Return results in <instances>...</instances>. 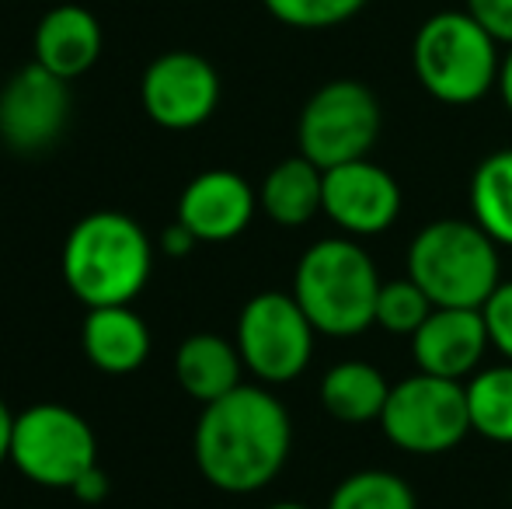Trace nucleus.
I'll return each mask as SVG.
<instances>
[{
  "mask_svg": "<svg viewBox=\"0 0 512 509\" xmlns=\"http://www.w3.org/2000/svg\"><path fill=\"white\" fill-rule=\"evenodd\" d=\"M290 447V412L258 384H241L213 405H203L192 433L199 475L227 496H251L276 482L290 461Z\"/></svg>",
  "mask_w": 512,
  "mask_h": 509,
  "instance_id": "nucleus-1",
  "label": "nucleus"
},
{
  "mask_svg": "<svg viewBox=\"0 0 512 509\" xmlns=\"http://www.w3.org/2000/svg\"><path fill=\"white\" fill-rule=\"evenodd\" d=\"M60 272L88 311L133 304L154 272V241L129 213L95 210L70 227Z\"/></svg>",
  "mask_w": 512,
  "mask_h": 509,
  "instance_id": "nucleus-2",
  "label": "nucleus"
},
{
  "mask_svg": "<svg viewBox=\"0 0 512 509\" xmlns=\"http://www.w3.org/2000/svg\"><path fill=\"white\" fill-rule=\"evenodd\" d=\"M380 279L373 258L352 238H321L300 255L293 297L304 307L317 335L349 339L377 325Z\"/></svg>",
  "mask_w": 512,
  "mask_h": 509,
  "instance_id": "nucleus-3",
  "label": "nucleus"
},
{
  "mask_svg": "<svg viewBox=\"0 0 512 509\" xmlns=\"http://www.w3.org/2000/svg\"><path fill=\"white\" fill-rule=\"evenodd\" d=\"M408 279L422 286L432 307L481 311L502 283L499 245L474 220H432L408 248Z\"/></svg>",
  "mask_w": 512,
  "mask_h": 509,
  "instance_id": "nucleus-4",
  "label": "nucleus"
},
{
  "mask_svg": "<svg viewBox=\"0 0 512 509\" xmlns=\"http://www.w3.org/2000/svg\"><path fill=\"white\" fill-rule=\"evenodd\" d=\"M411 67L436 102L474 105L499 88V42L467 11H439L415 32Z\"/></svg>",
  "mask_w": 512,
  "mask_h": 509,
  "instance_id": "nucleus-5",
  "label": "nucleus"
},
{
  "mask_svg": "<svg viewBox=\"0 0 512 509\" xmlns=\"http://www.w3.org/2000/svg\"><path fill=\"white\" fill-rule=\"evenodd\" d=\"M11 464L39 489L70 492L91 468H98V436L81 412L39 401L14 415Z\"/></svg>",
  "mask_w": 512,
  "mask_h": 509,
  "instance_id": "nucleus-6",
  "label": "nucleus"
},
{
  "mask_svg": "<svg viewBox=\"0 0 512 509\" xmlns=\"http://www.w3.org/2000/svg\"><path fill=\"white\" fill-rule=\"evenodd\" d=\"M380 429L398 450L415 457H436L453 450L471 429L467 384L432 377L418 370L387 394Z\"/></svg>",
  "mask_w": 512,
  "mask_h": 509,
  "instance_id": "nucleus-7",
  "label": "nucleus"
},
{
  "mask_svg": "<svg viewBox=\"0 0 512 509\" xmlns=\"http://www.w3.org/2000/svg\"><path fill=\"white\" fill-rule=\"evenodd\" d=\"M380 102L363 81H328L307 98L297 123L300 154L321 171L370 157L380 136Z\"/></svg>",
  "mask_w": 512,
  "mask_h": 509,
  "instance_id": "nucleus-8",
  "label": "nucleus"
},
{
  "mask_svg": "<svg viewBox=\"0 0 512 509\" xmlns=\"http://www.w3.org/2000/svg\"><path fill=\"white\" fill-rule=\"evenodd\" d=\"M314 335L317 328L293 293L265 290L241 307L234 342L248 374L262 384H290L310 367Z\"/></svg>",
  "mask_w": 512,
  "mask_h": 509,
  "instance_id": "nucleus-9",
  "label": "nucleus"
},
{
  "mask_svg": "<svg viewBox=\"0 0 512 509\" xmlns=\"http://www.w3.org/2000/svg\"><path fill=\"white\" fill-rule=\"evenodd\" d=\"M140 105L154 126L168 133H189L216 116L220 74L206 56L192 49H171L143 70Z\"/></svg>",
  "mask_w": 512,
  "mask_h": 509,
  "instance_id": "nucleus-10",
  "label": "nucleus"
},
{
  "mask_svg": "<svg viewBox=\"0 0 512 509\" xmlns=\"http://www.w3.org/2000/svg\"><path fill=\"white\" fill-rule=\"evenodd\" d=\"M70 84L28 63L0 88V140L14 154H42L70 123Z\"/></svg>",
  "mask_w": 512,
  "mask_h": 509,
  "instance_id": "nucleus-11",
  "label": "nucleus"
},
{
  "mask_svg": "<svg viewBox=\"0 0 512 509\" xmlns=\"http://www.w3.org/2000/svg\"><path fill=\"white\" fill-rule=\"evenodd\" d=\"M324 217L349 238H377L401 217V185L387 168L363 161L324 171Z\"/></svg>",
  "mask_w": 512,
  "mask_h": 509,
  "instance_id": "nucleus-12",
  "label": "nucleus"
},
{
  "mask_svg": "<svg viewBox=\"0 0 512 509\" xmlns=\"http://www.w3.org/2000/svg\"><path fill=\"white\" fill-rule=\"evenodd\" d=\"M258 213V192L230 168L199 171L178 196V224L196 234L199 245H223L241 238Z\"/></svg>",
  "mask_w": 512,
  "mask_h": 509,
  "instance_id": "nucleus-13",
  "label": "nucleus"
},
{
  "mask_svg": "<svg viewBox=\"0 0 512 509\" xmlns=\"http://www.w3.org/2000/svg\"><path fill=\"white\" fill-rule=\"evenodd\" d=\"M492 346L485 314L471 307H432V314L411 335V356L422 374L464 381L474 377L485 349Z\"/></svg>",
  "mask_w": 512,
  "mask_h": 509,
  "instance_id": "nucleus-14",
  "label": "nucleus"
},
{
  "mask_svg": "<svg viewBox=\"0 0 512 509\" xmlns=\"http://www.w3.org/2000/svg\"><path fill=\"white\" fill-rule=\"evenodd\" d=\"M105 49L102 21L81 4H56L39 18L32 35V63L56 74L60 81L84 77Z\"/></svg>",
  "mask_w": 512,
  "mask_h": 509,
  "instance_id": "nucleus-15",
  "label": "nucleus"
},
{
  "mask_svg": "<svg viewBox=\"0 0 512 509\" xmlns=\"http://www.w3.org/2000/svg\"><path fill=\"white\" fill-rule=\"evenodd\" d=\"M81 346L95 370H102L108 377H126L147 363L150 328L133 311V304L91 307L81 325Z\"/></svg>",
  "mask_w": 512,
  "mask_h": 509,
  "instance_id": "nucleus-16",
  "label": "nucleus"
},
{
  "mask_svg": "<svg viewBox=\"0 0 512 509\" xmlns=\"http://www.w3.org/2000/svg\"><path fill=\"white\" fill-rule=\"evenodd\" d=\"M244 360L237 342L216 332H196L178 346L175 353V381L199 405H213L223 394L237 391L244 381Z\"/></svg>",
  "mask_w": 512,
  "mask_h": 509,
  "instance_id": "nucleus-17",
  "label": "nucleus"
},
{
  "mask_svg": "<svg viewBox=\"0 0 512 509\" xmlns=\"http://www.w3.org/2000/svg\"><path fill=\"white\" fill-rule=\"evenodd\" d=\"M258 210L279 227H304L324 210V171L304 154L286 157L265 175Z\"/></svg>",
  "mask_w": 512,
  "mask_h": 509,
  "instance_id": "nucleus-18",
  "label": "nucleus"
},
{
  "mask_svg": "<svg viewBox=\"0 0 512 509\" xmlns=\"http://www.w3.org/2000/svg\"><path fill=\"white\" fill-rule=\"evenodd\" d=\"M391 384L373 363L363 360H345L335 363L328 374L321 377V405L331 419L345 422V426H363V422H380L387 405Z\"/></svg>",
  "mask_w": 512,
  "mask_h": 509,
  "instance_id": "nucleus-19",
  "label": "nucleus"
},
{
  "mask_svg": "<svg viewBox=\"0 0 512 509\" xmlns=\"http://www.w3.org/2000/svg\"><path fill=\"white\" fill-rule=\"evenodd\" d=\"M471 213L495 245L512 248V150H495L474 168Z\"/></svg>",
  "mask_w": 512,
  "mask_h": 509,
  "instance_id": "nucleus-20",
  "label": "nucleus"
},
{
  "mask_svg": "<svg viewBox=\"0 0 512 509\" xmlns=\"http://www.w3.org/2000/svg\"><path fill=\"white\" fill-rule=\"evenodd\" d=\"M471 429L492 443H512V363L488 367L467 384Z\"/></svg>",
  "mask_w": 512,
  "mask_h": 509,
  "instance_id": "nucleus-21",
  "label": "nucleus"
},
{
  "mask_svg": "<svg viewBox=\"0 0 512 509\" xmlns=\"http://www.w3.org/2000/svg\"><path fill=\"white\" fill-rule=\"evenodd\" d=\"M328 509H418V503L405 478L384 468H366L335 485Z\"/></svg>",
  "mask_w": 512,
  "mask_h": 509,
  "instance_id": "nucleus-22",
  "label": "nucleus"
},
{
  "mask_svg": "<svg viewBox=\"0 0 512 509\" xmlns=\"http://www.w3.org/2000/svg\"><path fill=\"white\" fill-rule=\"evenodd\" d=\"M432 314V300L422 293L415 279H391L380 286L377 297V325L391 335H415L422 321Z\"/></svg>",
  "mask_w": 512,
  "mask_h": 509,
  "instance_id": "nucleus-23",
  "label": "nucleus"
},
{
  "mask_svg": "<svg viewBox=\"0 0 512 509\" xmlns=\"http://www.w3.org/2000/svg\"><path fill=\"white\" fill-rule=\"evenodd\" d=\"M262 4H265V11L276 21H283V25L317 32V28L345 25V21L356 18L370 0H262Z\"/></svg>",
  "mask_w": 512,
  "mask_h": 509,
  "instance_id": "nucleus-24",
  "label": "nucleus"
},
{
  "mask_svg": "<svg viewBox=\"0 0 512 509\" xmlns=\"http://www.w3.org/2000/svg\"><path fill=\"white\" fill-rule=\"evenodd\" d=\"M481 314H485V328L492 346L512 363V279H502L499 290L481 307Z\"/></svg>",
  "mask_w": 512,
  "mask_h": 509,
  "instance_id": "nucleus-25",
  "label": "nucleus"
},
{
  "mask_svg": "<svg viewBox=\"0 0 512 509\" xmlns=\"http://www.w3.org/2000/svg\"><path fill=\"white\" fill-rule=\"evenodd\" d=\"M464 11L478 18L499 46H512V0H467Z\"/></svg>",
  "mask_w": 512,
  "mask_h": 509,
  "instance_id": "nucleus-26",
  "label": "nucleus"
},
{
  "mask_svg": "<svg viewBox=\"0 0 512 509\" xmlns=\"http://www.w3.org/2000/svg\"><path fill=\"white\" fill-rule=\"evenodd\" d=\"M108 489H112V485H108L105 471L102 468H91L88 475H84L81 482L70 489V496H74L77 503H84V506H98V503H105V499H108Z\"/></svg>",
  "mask_w": 512,
  "mask_h": 509,
  "instance_id": "nucleus-27",
  "label": "nucleus"
},
{
  "mask_svg": "<svg viewBox=\"0 0 512 509\" xmlns=\"http://www.w3.org/2000/svg\"><path fill=\"white\" fill-rule=\"evenodd\" d=\"M199 241H196V234L189 231L185 224H171V227H164V234H161V252L168 255V258H185V255H192V248H196Z\"/></svg>",
  "mask_w": 512,
  "mask_h": 509,
  "instance_id": "nucleus-28",
  "label": "nucleus"
},
{
  "mask_svg": "<svg viewBox=\"0 0 512 509\" xmlns=\"http://www.w3.org/2000/svg\"><path fill=\"white\" fill-rule=\"evenodd\" d=\"M11 436H14V412L0 401V468L11 464Z\"/></svg>",
  "mask_w": 512,
  "mask_h": 509,
  "instance_id": "nucleus-29",
  "label": "nucleus"
},
{
  "mask_svg": "<svg viewBox=\"0 0 512 509\" xmlns=\"http://www.w3.org/2000/svg\"><path fill=\"white\" fill-rule=\"evenodd\" d=\"M499 91H502V102H506V109L512 112V46H509V56H506V60H502Z\"/></svg>",
  "mask_w": 512,
  "mask_h": 509,
  "instance_id": "nucleus-30",
  "label": "nucleus"
},
{
  "mask_svg": "<svg viewBox=\"0 0 512 509\" xmlns=\"http://www.w3.org/2000/svg\"><path fill=\"white\" fill-rule=\"evenodd\" d=\"M265 509H310V506H304V503H290V499H286V503H272V506H265Z\"/></svg>",
  "mask_w": 512,
  "mask_h": 509,
  "instance_id": "nucleus-31",
  "label": "nucleus"
},
{
  "mask_svg": "<svg viewBox=\"0 0 512 509\" xmlns=\"http://www.w3.org/2000/svg\"><path fill=\"white\" fill-rule=\"evenodd\" d=\"M509 499H512V492H509Z\"/></svg>",
  "mask_w": 512,
  "mask_h": 509,
  "instance_id": "nucleus-32",
  "label": "nucleus"
}]
</instances>
